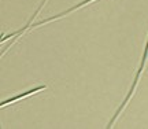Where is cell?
I'll list each match as a JSON object with an SVG mask.
<instances>
[{
    "instance_id": "7a4b0ae2",
    "label": "cell",
    "mask_w": 148,
    "mask_h": 129,
    "mask_svg": "<svg viewBox=\"0 0 148 129\" xmlns=\"http://www.w3.org/2000/svg\"><path fill=\"white\" fill-rule=\"evenodd\" d=\"M45 88H47L45 85H38V86H34V88H32V89H29V91L22 92V93H19V95H16V96L8 97V99H5V100H3V102L0 103V107H5V106H7V104H10V103L16 102V100H19V99H22V97H27V96H30V95H33V93H37V92L42 91V89H45Z\"/></svg>"
},
{
    "instance_id": "6da1fadb",
    "label": "cell",
    "mask_w": 148,
    "mask_h": 129,
    "mask_svg": "<svg viewBox=\"0 0 148 129\" xmlns=\"http://www.w3.org/2000/svg\"><path fill=\"white\" fill-rule=\"evenodd\" d=\"M147 58H148V38H147V43H145V48H144L143 58H141V63H140V66H138V70H137V73H136V77H134V80H133L132 86H130V89H129V92H127L126 97H125V100L122 102V104L119 106V108L116 110L115 115H114V117L110 119V122L107 124L106 128H111V126H112V124L115 122V119L118 118V115L121 114V111H122V110H123L125 107H126L127 102L130 100V97H132V95H133V92H134V89H136V86H137V84H138V80H140V75H141V73H143V70H144V66H145V62H147Z\"/></svg>"
}]
</instances>
